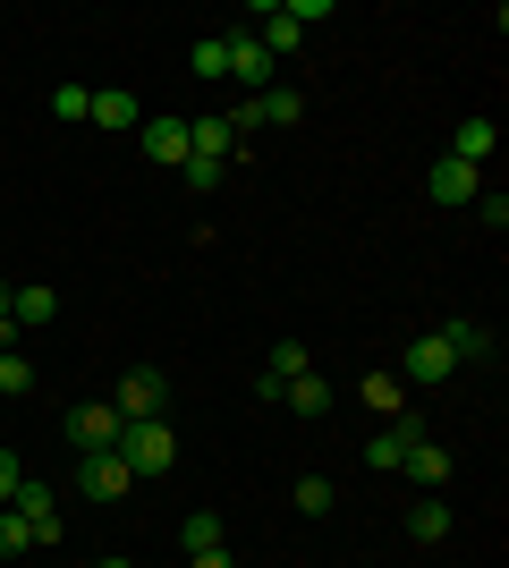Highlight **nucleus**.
<instances>
[{"label": "nucleus", "mask_w": 509, "mask_h": 568, "mask_svg": "<svg viewBox=\"0 0 509 568\" xmlns=\"http://www.w3.org/2000/svg\"><path fill=\"white\" fill-rule=\"evenodd\" d=\"M120 458H128V475H136V484H153V475L179 467V433H170L162 416H145V425L120 433Z\"/></svg>", "instance_id": "f257e3e1"}, {"label": "nucleus", "mask_w": 509, "mask_h": 568, "mask_svg": "<svg viewBox=\"0 0 509 568\" xmlns=\"http://www.w3.org/2000/svg\"><path fill=\"white\" fill-rule=\"evenodd\" d=\"M120 407L111 399H77L69 407V442H77V458H94V450H120Z\"/></svg>", "instance_id": "f03ea898"}, {"label": "nucleus", "mask_w": 509, "mask_h": 568, "mask_svg": "<svg viewBox=\"0 0 509 568\" xmlns=\"http://www.w3.org/2000/svg\"><path fill=\"white\" fill-rule=\"evenodd\" d=\"M390 374L408 382V390H434V382L459 374V356H450V339H441V332H425V339H408V356H399Z\"/></svg>", "instance_id": "7ed1b4c3"}, {"label": "nucleus", "mask_w": 509, "mask_h": 568, "mask_svg": "<svg viewBox=\"0 0 509 568\" xmlns=\"http://www.w3.org/2000/svg\"><path fill=\"white\" fill-rule=\"evenodd\" d=\"M162 399H170L162 365H128V374H120V390H111V407H120V425H145V416H162Z\"/></svg>", "instance_id": "20e7f679"}, {"label": "nucleus", "mask_w": 509, "mask_h": 568, "mask_svg": "<svg viewBox=\"0 0 509 568\" xmlns=\"http://www.w3.org/2000/svg\"><path fill=\"white\" fill-rule=\"evenodd\" d=\"M230 43V85H246V94H264V85H281V60H272L255 34H221Z\"/></svg>", "instance_id": "39448f33"}, {"label": "nucleus", "mask_w": 509, "mask_h": 568, "mask_svg": "<svg viewBox=\"0 0 509 568\" xmlns=\"http://www.w3.org/2000/svg\"><path fill=\"white\" fill-rule=\"evenodd\" d=\"M9 509H18V518L34 526V551H51V544H60V493H51V484H34V475H26Z\"/></svg>", "instance_id": "423d86ee"}, {"label": "nucleus", "mask_w": 509, "mask_h": 568, "mask_svg": "<svg viewBox=\"0 0 509 568\" xmlns=\"http://www.w3.org/2000/svg\"><path fill=\"white\" fill-rule=\"evenodd\" d=\"M77 475H85V500H128V493H136V475H128V458H120V450L77 458Z\"/></svg>", "instance_id": "0eeeda50"}, {"label": "nucleus", "mask_w": 509, "mask_h": 568, "mask_svg": "<svg viewBox=\"0 0 509 568\" xmlns=\"http://www.w3.org/2000/svg\"><path fill=\"white\" fill-rule=\"evenodd\" d=\"M425 195H434L441 213H450V204H476L485 187H476V170H467V162H450V153H441V162L425 170Z\"/></svg>", "instance_id": "6e6552de"}, {"label": "nucleus", "mask_w": 509, "mask_h": 568, "mask_svg": "<svg viewBox=\"0 0 509 568\" xmlns=\"http://www.w3.org/2000/svg\"><path fill=\"white\" fill-rule=\"evenodd\" d=\"M416 416H399V425H383V433H365V467L374 475H399V458H408V442H416Z\"/></svg>", "instance_id": "1a4fd4ad"}, {"label": "nucleus", "mask_w": 509, "mask_h": 568, "mask_svg": "<svg viewBox=\"0 0 509 568\" xmlns=\"http://www.w3.org/2000/svg\"><path fill=\"white\" fill-rule=\"evenodd\" d=\"M399 475H408L416 493H441V484H450V450H441V442H425V433H416V442H408V458H399Z\"/></svg>", "instance_id": "9d476101"}, {"label": "nucleus", "mask_w": 509, "mask_h": 568, "mask_svg": "<svg viewBox=\"0 0 509 568\" xmlns=\"http://www.w3.org/2000/svg\"><path fill=\"white\" fill-rule=\"evenodd\" d=\"M297 374H315V356H306V339H281V348L264 356V382H255V390H264V399H281Z\"/></svg>", "instance_id": "9b49d317"}, {"label": "nucleus", "mask_w": 509, "mask_h": 568, "mask_svg": "<svg viewBox=\"0 0 509 568\" xmlns=\"http://www.w3.org/2000/svg\"><path fill=\"white\" fill-rule=\"evenodd\" d=\"M492 144H501V128H492V111H467L459 119V136H450V162H492Z\"/></svg>", "instance_id": "f8f14e48"}, {"label": "nucleus", "mask_w": 509, "mask_h": 568, "mask_svg": "<svg viewBox=\"0 0 509 568\" xmlns=\"http://www.w3.org/2000/svg\"><path fill=\"white\" fill-rule=\"evenodd\" d=\"M238 136H230V119H187V162H230Z\"/></svg>", "instance_id": "ddd939ff"}, {"label": "nucleus", "mask_w": 509, "mask_h": 568, "mask_svg": "<svg viewBox=\"0 0 509 568\" xmlns=\"http://www.w3.org/2000/svg\"><path fill=\"white\" fill-rule=\"evenodd\" d=\"M357 399L374 407L383 425H399V416H408V382H399V374H365V382H357Z\"/></svg>", "instance_id": "4468645a"}, {"label": "nucleus", "mask_w": 509, "mask_h": 568, "mask_svg": "<svg viewBox=\"0 0 509 568\" xmlns=\"http://www.w3.org/2000/svg\"><path fill=\"white\" fill-rule=\"evenodd\" d=\"M281 399H289V416H297V425H323V416H332V382H323V374H297L289 390H281Z\"/></svg>", "instance_id": "2eb2a0df"}, {"label": "nucleus", "mask_w": 509, "mask_h": 568, "mask_svg": "<svg viewBox=\"0 0 509 568\" xmlns=\"http://www.w3.org/2000/svg\"><path fill=\"white\" fill-rule=\"evenodd\" d=\"M94 128L128 136V128H145V102H136V94H120V85H102V94H94Z\"/></svg>", "instance_id": "dca6fc26"}, {"label": "nucleus", "mask_w": 509, "mask_h": 568, "mask_svg": "<svg viewBox=\"0 0 509 568\" xmlns=\"http://www.w3.org/2000/svg\"><path fill=\"white\" fill-rule=\"evenodd\" d=\"M145 153H153V162H187V119L153 111V119H145Z\"/></svg>", "instance_id": "f3484780"}, {"label": "nucleus", "mask_w": 509, "mask_h": 568, "mask_svg": "<svg viewBox=\"0 0 509 568\" xmlns=\"http://www.w3.org/2000/svg\"><path fill=\"white\" fill-rule=\"evenodd\" d=\"M255 18H264V34H255V43H264V51H272V60H289V51H297V43H306V26H297V18H289V9H255Z\"/></svg>", "instance_id": "a211bd4d"}, {"label": "nucleus", "mask_w": 509, "mask_h": 568, "mask_svg": "<svg viewBox=\"0 0 509 568\" xmlns=\"http://www.w3.org/2000/svg\"><path fill=\"white\" fill-rule=\"evenodd\" d=\"M9 314H18V332H34V323H51V314H60V288H43V281H26L18 297H9Z\"/></svg>", "instance_id": "6ab92c4d"}, {"label": "nucleus", "mask_w": 509, "mask_h": 568, "mask_svg": "<svg viewBox=\"0 0 509 568\" xmlns=\"http://www.w3.org/2000/svg\"><path fill=\"white\" fill-rule=\"evenodd\" d=\"M441 339H450L459 365H485V356H492V332H485V323H467V314H459V323H441Z\"/></svg>", "instance_id": "aec40b11"}, {"label": "nucleus", "mask_w": 509, "mask_h": 568, "mask_svg": "<svg viewBox=\"0 0 509 568\" xmlns=\"http://www.w3.org/2000/svg\"><path fill=\"white\" fill-rule=\"evenodd\" d=\"M408 535H416V544H441V535H450V500L425 493V500L408 509Z\"/></svg>", "instance_id": "412c9836"}, {"label": "nucleus", "mask_w": 509, "mask_h": 568, "mask_svg": "<svg viewBox=\"0 0 509 568\" xmlns=\"http://www.w3.org/2000/svg\"><path fill=\"white\" fill-rule=\"evenodd\" d=\"M187 69L204 77V85H230V43H221V34H204V43L187 51Z\"/></svg>", "instance_id": "4be33fe9"}, {"label": "nucleus", "mask_w": 509, "mask_h": 568, "mask_svg": "<svg viewBox=\"0 0 509 568\" xmlns=\"http://www.w3.org/2000/svg\"><path fill=\"white\" fill-rule=\"evenodd\" d=\"M297 509H306V518H323V509H332V500H339V484H332V475H297Z\"/></svg>", "instance_id": "5701e85b"}, {"label": "nucleus", "mask_w": 509, "mask_h": 568, "mask_svg": "<svg viewBox=\"0 0 509 568\" xmlns=\"http://www.w3.org/2000/svg\"><path fill=\"white\" fill-rule=\"evenodd\" d=\"M179 544H187V551H221V518H213V509H187Z\"/></svg>", "instance_id": "b1692460"}, {"label": "nucleus", "mask_w": 509, "mask_h": 568, "mask_svg": "<svg viewBox=\"0 0 509 568\" xmlns=\"http://www.w3.org/2000/svg\"><path fill=\"white\" fill-rule=\"evenodd\" d=\"M26 390H34V365L9 348V356H0V399H26Z\"/></svg>", "instance_id": "393cba45"}, {"label": "nucleus", "mask_w": 509, "mask_h": 568, "mask_svg": "<svg viewBox=\"0 0 509 568\" xmlns=\"http://www.w3.org/2000/svg\"><path fill=\"white\" fill-rule=\"evenodd\" d=\"M18 551H34V526L18 509H0V560H18Z\"/></svg>", "instance_id": "a878e982"}, {"label": "nucleus", "mask_w": 509, "mask_h": 568, "mask_svg": "<svg viewBox=\"0 0 509 568\" xmlns=\"http://www.w3.org/2000/svg\"><path fill=\"white\" fill-rule=\"evenodd\" d=\"M51 119H69V128L94 119V94H85V85H60V94H51Z\"/></svg>", "instance_id": "bb28decb"}, {"label": "nucleus", "mask_w": 509, "mask_h": 568, "mask_svg": "<svg viewBox=\"0 0 509 568\" xmlns=\"http://www.w3.org/2000/svg\"><path fill=\"white\" fill-rule=\"evenodd\" d=\"M221 170H230V162H179V179H187L195 195H213V187H221Z\"/></svg>", "instance_id": "cd10ccee"}, {"label": "nucleus", "mask_w": 509, "mask_h": 568, "mask_svg": "<svg viewBox=\"0 0 509 568\" xmlns=\"http://www.w3.org/2000/svg\"><path fill=\"white\" fill-rule=\"evenodd\" d=\"M18 484H26V467H18V450L0 442V500H18Z\"/></svg>", "instance_id": "c85d7f7f"}, {"label": "nucleus", "mask_w": 509, "mask_h": 568, "mask_svg": "<svg viewBox=\"0 0 509 568\" xmlns=\"http://www.w3.org/2000/svg\"><path fill=\"white\" fill-rule=\"evenodd\" d=\"M187 568H238L230 551H187Z\"/></svg>", "instance_id": "c756f323"}, {"label": "nucleus", "mask_w": 509, "mask_h": 568, "mask_svg": "<svg viewBox=\"0 0 509 568\" xmlns=\"http://www.w3.org/2000/svg\"><path fill=\"white\" fill-rule=\"evenodd\" d=\"M18 348V314H0V356Z\"/></svg>", "instance_id": "7c9ffc66"}, {"label": "nucleus", "mask_w": 509, "mask_h": 568, "mask_svg": "<svg viewBox=\"0 0 509 568\" xmlns=\"http://www.w3.org/2000/svg\"><path fill=\"white\" fill-rule=\"evenodd\" d=\"M9 297H18V288H9V281H0V314H9Z\"/></svg>", "instance_id": "2f4dec72"}, {"label": "nucleus", "mask_w": 509, "mask_h": 568, "mask_svg": "<svg viewBox=\"0 0 509 568\" xmlns=\"http://www.w3.org/2000/svg\"><path fill=\"white\" fill-rule=\"evenodd\" d=\"M102 568H136V560H102Z\"/></svg>", "instance_id": "473e14b6"}]
</instances>
